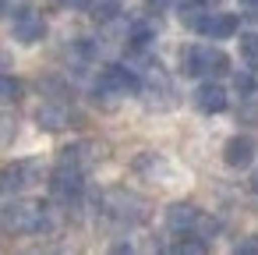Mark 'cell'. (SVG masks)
Listing matches in <instances>:
<instances>
[{"label": "cell", "mask_w": 258, "mask_h": 255, "mask_svg": "<svg viewBox=\"0 0 258 255\" xmlns=\"http://www.w3.org/2000/svg\"><path fill=\"white\" fill-rule=\"evenodd\" d=\"M4 68H8V54H4V50H0V71H4Z\"/></svg>", "instance_id": "obj_25"}, {"label": "cell", "mask_w": 258, "mask_h": 255, "mask_svg": "<svg viewBox=\"0 0 258 255\" xmlns=\"http://www.w3.org/2000/svg\"><path fill=\"white\" fill-rule=\"evenodd\" d=\"M251 191H254V195H258V170H254V174H251Z\"/></svg>", "instance_id": "obj_24"}, {"label": "cell", "mask_w": 258, "mask_h": 255, "mask_svg": "<svg viewBox=\"0 0 258 255\" xmlns=\"http://www.w3.org/2000/svg\"><path fill=\"white\" fill-rule=\"evenodd\" d=\"M237 15H209L205 11V18H202V25H198V32L202 36H209V39H230L233 32H237Z\"/></svg>", "instance_id": "obj_14"}, {"label": "cell", "mask_w": 258, "mask_h": 255, "mask_svg": "<svg viewBox=\"0 0 258 255\" xmlns=\"http://www.w3.org/2000/svg\"><path fill=\"white\" fill-rule=\"evenodd\" d=\"M145 8L149 11H166V8H173V0H145Z\"/></svg>", "instance_id": "obj_23"}, {"label": "cell", "mask_w": 258, "mask_h": 255, "mask_svg": "<svg viewBox=\"0 0 258 255\" xmlns=\"http://www.w3.org/2000/svg\"><path fill=\"white\" fill-rule=\"evenodd\" d=\"M138 92H142V99H145L149 110H170V107H177V89H173V82H170V75L163 71L159 61H149L145 78H138Z\"/></svg>", "instance_id": "obj_6"}, {"label": "cell", "mask_w": 258, "mask_h": 255, "mask_svg": "<svg viewBox=\"0 0 258 255\" xmlns=\"http://www.w3.org/2000/svg\"><path fill=\"white\" fill-rule=\"evenodd\" d=\"M166 223H170V230H177V234H195V237H202V241L216 237V230H219V220L209 216V213H202V209L191 206V202H173V206L166 209Z\"/></svg>", "instance_id": "obj_5"}, {"label": "cell", "mask_w": 258, "mask_h": 255, "mask_svg": "<svg viewBox=\"0 0 258 255\" xmlns=\"http://www.w3.org/2000/svg\"><path fill=\"white\" fill-rule=\"evenodd\" d=\"M240 57H244L251 68H258V32H244V36H240Z\"/></svg>", "instance_id": "obj_19"}, {"label": "cell", "mask_w": 258, "mask_h": 255, "mask_svg": "<svg viewBox=\"0 0 258 255\" xmlns=\"http://www.w3.org/2000/svg\"><path fill=\"white\" fill-rule=\"evenodd\" d=\"M11 32H15V39H18V43H25V46H32V43H43V39H46V18H43L39 11H29V8H22V11L15 15V25H11Z\"/></svg>", "instance_id": "obj_9"}, {"label": "cell", "mask_w": 258, "mask_h": 255, "mask_svg": "<svg viewBox=\"0 0 258 255\" xmlns=\"http://www.w3.org/2000/svg\"><path fill=\"white\" fill-rule=\"evenodd\" d=\"M92 92H96V103L99 107L113 110L124 96H135L138 92V75L131 68H124V64H110V68L99 71V82H96Z\"/></svg>", "instance_id": "obj_2"}, {"label": "cell", "mask_w": 258, "mask_h": 255, "mask_svg": "<svg viewBox=\"0 0 258 255\" xmlns=\"http://www.w3.org/2000/svg\"><path fill=\"white\" fill-rule=\"evenodd\" d=\"M53 4H64V0H53Z\"/></svg>", "instance_id": "obj_28"}, {"label": "cell", "mask_w": 258, "mask_h": 255, "mask_svg": "<svg viewBox=\"0 0 258 255\" xmlns=\"http://www.w3.org/2000/svg\"><path fill=\"white\" fill-rule=\"evenodd\" d=\"M131 170H135V174H142V177H149V181H159V184H170V181L177 177L173 163H166L159 152H142V156H135Z\"/></svg>", "instance_id": "obj_10"}, {"label": "cell", "mask_w": 258, "mask_h": 255, "mask_svg": "<svg viewBox=\"0 0 258 255\" xmlns=\"http://www.w3.org/2000/svg\"><path fill=\"white\" fill-rule=\"evenodd\" d=\"M244 4H247V8H258V0H244Z\"/></svg>", "instance_id": "obj_27"}, {"label": "cell", "mask_w": 258, "mask_h": 255, "mask_svg": "<svg viewBox=\"0 0 258 255\" xmlns=\"http://www.w3.org/2000/svg\"><path fill=\"white\" fill-rule=\"evenodd\" d=\"M195 107L202 114H223L226 110V89L219 82H202L195 89Z\"/></svg>", "instance_id": "obj_11"}, {"label": "cell", "mask_w": 258, "mask_h": 255, "mask_svg": "<svg viewBox=\"0 0 258 255\" xmlns=\"http://www.w3.org/2000/svg\"><path fill=\"white\" fill-rule=\"evenodd\" d=\"M22 92H25V85H22L15 75L0 71V103H18V99H22Z\"/></svg>", "instance_id": "obj_17"}, {"label": "cell", "mask_w": 258, "mask_h": 255, "mask_svg": "<svg viewBox=\"0 0 258 255\" xmlns=\"http://www.w3.org/2000/svg\"><path fill=\"white\" fill-rule=\"evenodd\" d=\"M223 160H226V167H233V170L247 167V163L254 160V138H251V135H233V138L223 145Z\"/></svg>", "instance_id": "obj_12"}, {"label": "cell", "mask_w": 258, "mask_h": 255, "mask_svg": "<svg viewBox=\"0 0 258 255\" xmlns=\"http://www.w3.org/2000/svg\"><path fill=\"white\" fill-rule=\"evenodd\" d=\"M50 195L60 206H75L85 195V174L75 170V167H68V163H57V170L50 174Z\"/></svg>", "instance_id": "obj_7"}, {"label": "cell", "mask_w": 258, "mask_h": 255, "mask_svg": "<svg viewBox=\"0 0 258 255\" xmlns=\"http://www.w3.org/2000/svg\"><path fill=\"white\" fill-rule=\"evenodd\" d=\"M202 4H205V8H212V4H219V0H202Z\"/></svg>", "instance_id": "obj_26"}, {"label": "cell", "mask_w": 258, "mask_h": 255, "mask_svg": "<svg viewBox=\"0 0 258 255\" xmlns=\"http://www.w3.org/2000/svg\"><path fill=\"white\" fill-rule=\"evenodd\" d=\"M180 71L191 78H219V75H230V57L216 46H184Z\"/></svg>", "instance_id": "obj_4"}, {"label": "cell", "mask_w": 258, "mask_h": 255, "mask_svg": "<svg viewBox=\"0 0 258 255\" xmlns=\"http://www.w3.org/2000/svg\"><path fill=\"white\" fill-rule=\"evenodd\" d=\"M0 227L15 237H29V234H43L53 227L50 206L43 202H8L0 209Z\"/></svg>", "instance_id": "obj_1"}, {"label": "cell", "mask_w": 258, "mask_h": 255, "mask_svg": "<svg viewBox=\"0 0 258 255\" xmlns=\"http://www.w3.org/2000/svg\"><path fill=\"white\" fill-rule=\"evenodd\" d=\"M99 209H103L106 220H113V223H127V227L149 220V202H145L142 195L127 191V188H110V191H103Z\"/></svg>", "instance_id": "obj_3"}, {"label": "cell", "mask_w": 258, "mask_h": 255, "mask_svg": "<svg viewBox=\"0 0 258 255\" xmlns=\"http://www.w3.org/2000/svg\"><path fill=\"white\" fill-rule=\"evenodd\" d=\"M11 138H15V121L0 114V145H8Z\"/></svg>", "instance_id": "obj_21"}, {"label": "cell", "mask_w": 258, "mask_h": 255, "mask_svg": "<svg viewBox=\"0 0 258 255\" xmlns=\"http://www.w3.org/2000/svg\"><path fill=\"white\" fill-rule=\"evenodd\" d=\"M177 15H180V22H184L187 29L198 32V25H202V18H205V4H202V0H184Z\"/></svg>", "instance_id": "obj_16"}, {"label": "cell", "mask_w": 258, "mask_h": 255, "mask_svg": "<svg viewBox=\"0 0 258 255\" xmlns=\"http://www.w3.org/2000/svg\"><path fill=\"white\" fill-rule=\"evenodd\" d=\"M233 251H237V255H258V237H244V241H237Z\"/></svg>", "instance_id": "obj_22"}, {"label": "cell", "mask_w": 258, "mask_h": 255, "mask_svg": "<svg viewBox=\"0 0 258 255\" xmlns=\"http://www.w3.org/2000/svg\"><path fill=\"white\" fill-rule=\"evenodd\" d=\"M233 89H237L240 96H254V92H258V82H254V75L237 71V75H233Z\"/></svg>", "instance_id": "obj_20"}, {"label": "cell", "mask_w": 258, "mask_h": 255, "mask_svg": "<svg viewBox=\"0 0 258 255\" xmlns=\"http://www.w3.org/2000/svg\"><path fill=\"white\" fill-rule=\"evenodd\" d=\"M39 124L43 128H50V131H57V128H64L68 124V107H64V99H46L43 107H39Z\"/></svg>", "instance_id": "obj_15"}, {"label": "cell", "mask_w": 258, "mask_h": 255, "mask_svg": "<svg viewBox=\"0 0 258 255\" xmlns=\"http://www.w3.org/2000/svg\"><path fill=\"white\" fill-rule=\"evenodd\" d=\"M205 248H209V241H202V237H195V234H184V241L173 244L177 255H202Z\"/></svg>", "instance_id": "obj_18"}, {"label": "cell", "mask_w": 258, "mask_h": 255, "mask_svg": "<svg viewBox=\"0 0 258 255\" xmlns=\"http://www.w3.org/2000/svg\"><path fill=\"white\" fill-rule=\"evenodd\" d=\"M96 149H99L96 142H75V145L60 149V163H68V167H75V170L85 174L92 163H99V152Z\"/></svg>", "instance_id": "obj_13"}, {"label": "cell", "mask_w": 258, "mask_h": 255, "mask_svg": "<svg viewBox=\"0 0 258 255\" xmlns=\"http://www.w3.org/2000/svg\"><path fill=\"white\" fill-rule=\"evenodd\" d=\"M43 177V167L36 160H18V163H8L0 167V195H18L25 191L29 184H36Z\"/></svg>", "instance_id": "obj_8"}]
</instances>
